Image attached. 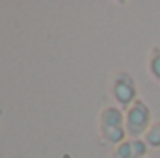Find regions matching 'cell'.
<instances>
[{"instance_id":"cell-2","label":"cell","mask_w":160,"mask_h":158,"mask_svg":"<svg viewBox=\"0 0 160 158\" xmlns=\"http://www.w3.org/2000/svg\"><path fill=\"white\" fill-rule=\"evenodd\" d=\"M151 125H153V114L145 101L138 99L130 108L125 110L127 138H143Z\"/></svg>"},{"instance_id":"cell-6","label":"cell","mask_w":160,"mask_h":158,"mask_svg":"<svg viewBox=\"0 0 160 158\" xmlns=\"http://www.w3.org/2000/svg\"><path fill=\"white\" fill-rule=\"evenodd\" d=\"M147 69H149L151 78L157 80L160 84V47H155L151 50V56H149V62H147Z\"/></svg>"},{"instance_id":"cell-5","label":"cell","mask_w":160,"mask_h":158,"mask_svg":"<svg viewBox=\"0 0 160 158\" xmlns=\"http://www.w3.org/2000/svg\"><path fill=\"white\" fill-rule=\"evenodd\" d=\"M143 141L149 149H160V121H155L143 136Z\"/></svg>"},{"instance_id":"cell-1","label":"cell","mask_w":160,"mask_h":158,"mask_svg":"<svg viewBox=\"0 0 160 158\" xmlns=\"http://www.w3.org/2000/svg\"><path fill=\"white\" fill-rule=\"evenodd\" d=\"M99 136L104 143L116 147L127 140L125 128V112L119 106H106L99 114Z\"/></svg>"},{"instance_id":"cell-3","label":"cell","mask_w":160,"mask_h":158,"mask_svg":"<svg viewBox=\"0 0 160 158\" xmlns=\"http://www.w3.org/2000/svg\"><path fill=\"white\" fill-rule=\"evenodd\" d=\"M110 93L112 99L116 101V104L119 106L121 110L130 108L140 97H138V87H136V80L130 73L127 71H118L112 82H110Z\"/></svg>"},{"instance_id":"cell-4","label":"cell","mask_w":160,"mask_h":158,"mask_svg":"<svg viewBox=\"0 0 160 158\" xmlns=\"http://www.w3.org/2000/svg\"><path fill=\"white\" fill-rule=\"evenodd\" d=\"M147 151L149 147L143 138H127L125 141L112 147V158H145Z\"/></svg>"}]
</instances>
